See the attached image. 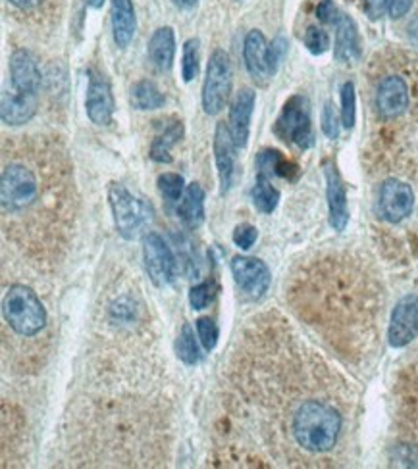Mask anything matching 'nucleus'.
<instances>
[{
    "mask_svg": "<svg viewBox=\"0 0 418 469\" xmlns=\"http://www.w3.org/2000/svg\"><path fill=\"white\" fill-rule=\"evenodd\" d=\"M414 193L411 185L399 180H386L380 187L378 211L388 223H401L413 214Z\"/></svg>",
    "mask_w": 418,
    "mask_h": 469,
    "instance_id": "nucleus-11",
    "label": "nucleus"
},
{
    "mask_svg": "<svg viewBox=\"0 0 418 469\" xmlns=\"http://www.w3.org/2000/svg\"><path fill=\"white\" fill-rule=\"evenodd\" d=\"M274 133L283 142L295 144L301 150L313 147L314 131L311 121V104L306 96L295 95L283 104L276 124H274Z\"/></svg>",
    "mask_w": 418,
    "mask_h": 469,
    "instance_id": "nucleus-5",
    "label": "nucleus"
},
{
    "mask_svg": "<svg viewBox=\"0 0 418 469\" xmlns=\"http://www.w3.org/2000/svg\"><path fill=\"white\" fill-rule=\"evenodd\" d=\"M257 175L264 177H283V180L293 181L297 173H299V167L293 162H290L280 150L267 149L257 156Z\"/></svg>",
    "mask_w": 418,
    "mask_h": 469,
    "instance_id": "nucleus-24",
    "label": "nucleus"
},
{
    "mask_svg": "<svg viewBox=\"0 0 418 469\" xmlns=\"http://www.w3.org/2000/svg\"><path fill=\"white\" fill-rule=\"evenodd\" d=\"M87 4H89V6L95 8V10H98V8H103L104 0H87Z\"/></svg>",
    "mask_w": 418,
    "mask_h": 469,
    "instance_id": "nucleus-43",
    "label": "nucleus"
},
{
    "mask_svg": "<svg viewBox=\"0 0 418 469\" xmlns=\"http://www.w3.org/2000/svg\"><path fill=\"white\" fill-rule=\"evenodd\" d=\"M244 60L252 81L260 87H267L272 80V70L268 64V42L262 31L252 29L247 33L244 42Z\"/></svg>",
    "mask_w": 418,
    "mask_h": 469,
    "instance_id": "nucleus-15",
    "label": "nucleus"
},
{
    "mask_svg": "<svg viewBox=\"0 0 418 469\" xmlns=\"http://www.w3.org/2000/svg\"><path fill=\"white\" fill-rule=\"evenodd\" d=\"M8 3L19 10H33V8H37L43 0H8Z\"/></svg>",
    "mask_w": 418,
    "mask_h": 469,
    "instance_id": "nucleus-41",
    "label": "nucleus"
},
{
    "mask_svg": "<svg viewBox=\"0 0 418 469\" xmlns=\"http://www.w3.org/2000/svg\"><path fill=\"white\" fill-rule=\"evenodd\" d=\"M257 95L252 88H241L236 95L232 108H229V121L228 127L232 131V137L237 144V149H245L249 142V133H251V118L252 110H255Z\"/></svg>",
    "mask_w": 418,
    "mask_h": 469,
    "instance_id": "nucleus-17",
    "label": "nucleus"
},
{
    "mask_svg": "<svg viewBox=\"0 0 418 469\" xmlns=\"http://www.w3.org/2000/svg\"><path fill=\"white\" fill-rule=\"evenodd\" d=\"M175 354H178V358L185 365H197L203 360L199 342H197L195 331L190 323H185L178 334V341H175Z\"/></svg>",
    "mask_w": 418,
    "mask_h": 469,
    "instance_id": "nucleus-27",
    "label": "nucleus"
},
{
    "mask_svg": "<svg viewBox=\"0 0 418 469\" xmlns=\"http://www.w3.org/2000/svg\"><path fill=\"white\" fill-rule=\"evenodd\" d=\"M43 188L37 173L24 162H10L0 175V204L3 214L26 216L39 204Z\"/></svg>",
    "mask_w": 418,
    "mask_h": 469,
    "instance_id": "nucleus-2",
    "label": "nucleus"
},
{
    "mask_svg": "<svg viewBox=\"0 0 418 469\" xmlns=\"http://www.w3.org/2000/svg\"><path fill=\"white\" fill-rule=\"evenodd\" d=\"M322 131L328 139L336 141L339 137V119L332 103H326L322 110Z\"/></svg>",
    "mask_w": 418,
    "mask_h": 469,
    "instance_id": "nucleus-37",
    "label": "nucleus"
},
{
    "mask_svg": "<svg viewBox=\"0 0 418 469\" xmlns=\"http://www.w3.org/2000/svg\"><path fill=\"white\" fill-rule=\"evenodd\" d=\"M305 47L309 49L311 54L321 56L329 49V37L328 33L321 27H309L305 33Z\"/></svg>",
    "mask_w": 418,
    "mask_h": 469,
    "instance_id": "nucleus-34",
    "label": "nucleus"
},
{
    "mask_svg": "<svg viewBox=\"0 0 418 469\" xmlns=\"http://www.w3.org/2000/svg\"><path fill=\"white\" fill-rule=\"evenodd\" d=\"M178 216L185 227L197 229L205 221V188L199 183L187 185L178 203Z\"/></svg>",
    "mask_w": 418,
    "mask_h": 469,
    "instance_id": "nucleus-23",
    "label": "nucleus"
},
{
    "mask_svg": "<svg viewBox=\"0 0 418 469\" xmlns=\"http://www.w3.org/2000/svg\"><path fill=\"white\" fill-rule=\"evenodd\" d=\"M383 8H386V0H367V12L372 19L382 18Z\"/></svg>",
    "mask_w": 418,
    "mask_h": 469,
    "instance_id": "nucleus-40",
    "label": "nucleus"
},
{
    "mask_svg": "<svg viewBox=\"0 0 418 469\" xmlns=\"http://www.w3.org/2000/svg\"><path fill=\"white\" fill-rule=\"evenodd\" d=\"M159 191L164 196V200L170 204L180 203L183 193H185V181L180 173H162L159 175Z\"/></svg>",
    "mask_w": 418,
    "mask_h": 469,
    "instance_id": "nucleus-30",
    "label": "nucleus"
},
{
    "mask_svg": "<svg viewBox=\"0 0 418 469\" xmlns=\"http://www.w3.org/2000/svg\"><path fill=\"white\" fill-rule=\"evenodd\" d=\"M108 204L112 210L116 231L122 239L134 241L152 219V208L145 200L135 196L122 183H110Z\"/></svg>",
    "mask_w": 418,
    "mask_h": 469,
    "instance_id": "nucleus-4",
    "label": "nucleus"
},
{
    "mask_svg": "<svg viewBox=\"0 0 418 469\" xmlns=\"http://www.w3.org/2000/svg\"><path fill=\"white\" fill-rule=\"evenodd\" d=\"M413 6V0H386V10L393 19L403 18Z\"/></svg>",
    "mask_w": 418,
    "mask_h": 469,
    "instance_id": "nucleus-39",
    "label": "nucleus"
},
{
    "mask_svg": "<svg viewBox=\"0 0 418 469\" xmlns=\"http://www.w3.org/2000/svg\"><path fill=\"white\" fill-rule=\"evenodd\" d=\"M195 327H197V337H199L203 349L206 352H211L216 349L218 339H220V329L214 323V319L211 318H201L195 321Z\"/></svg>",
    "mask_w": 418,
    "mask_h": 469,
    "instance_id": "nucleus-32",
    "label": "nucleus"
},
{
    "mask_svg": "<svg viewBox=\"0 0 418 469\" xmlns=\"http://www.w3.org/2000/svg\"><path fill=\"white\" fill-rule=\"evenodd\" d=\"M285 54H288V39L276 37L272 41V44H268V64H270L272 73L278 72L280 64L285 58Z\"/></svg>",
    "mask_w": 418,
    "mask_h": 469,
    "instance_id": "nucleus-36",
    "label": "nucleus"
},
{
    "mask_svg": "<svg viewBox=\"0 0 418 469\" xmlns=\"http://www.w3.org/2000/svg\"><path fill=\"white\" fill-rule=\"evenodd\" d=\"M89 85H87V96H85V111L95 126H110L114 118V95L112 87H110L106 77L97 72L89 70Z\"/></svg>",
    "mask_w": 418,
    "mask_h": 469,
    "instance_id": "nucleus-10",
    "label": "nucleus"
},
{
    "mask_svg": "<svg viewBox=\"0 0 418 469\" xmlns=\"http://www.w3.org/2000/svg\"><path fill=\"white\" fill-rule=\"evenodd\" d=\"M229 267H232V275L241 293L251 300H259L268 293L272 275L268 265L262 260L249 258V256H236Z\"/></svg>",
    "mask_w": 418,
    "mask_h": 469,
    "instance_id": "nucleus-9",
    "label": "nucleus"
},
{
    "mask_svg": "<svg viewBox=\"0 0 418 469\" xmlns=\"http://www.w3.org/2000/svg\"><path fill=\"white\" fill-rule=\"evenodd\" d=\"M418 337V295H406L391 311L388 341L393 349H405Z\"/></svg>",
    "mask_w": 418,
    "mask_h": 469,
    "instance_id": "nucleus-12",
    "label": "nucleus"
},
{
    "mask_svg": "<svg viewBox=\"0 0 418 469\" xmlns=\"http://www.w3.org/2000/svg\"><path fill=\"white\" fill-rule=\"evenodd\" d=\"M391 465L395 467H418V446L398 444L391 450Z\"/></svg>",
    "mask_w": 418,
    "mask_h": 469,
    "instance_id": "nucleus-33",
    "label": "nucleus"
},
{
    "mask_svg": "<svg viewBox=\"0 0 418 469\" xmlns=\"http://www.w3.org/2000/svg\"><path fill=\"white\" fill-rule=\"evenodd\" d=\"M376 108L382 118H399L409 108V87L399 75H388L382 80L376 93Z\"/></svg>",
    "mask_w": 418,
    "mask_h": 469,
    "instance_id": "nucleus-16",
    "label": "nucleus"
},
{
    "mask_svg": "<svg viewBox=\"0 0 418 469\" xmlns=\"http://www.w3.org/2000/svg\"><path fill=\"white\" fill-rule=\"evenodd\" d=\"M10 83H12V93L16 96L27 100H39L43 75L39 64L29 50L18 49L10 56Z\"/></svg>",
    "mask_w": 418,
    "mask_h": 469,
    "instance_id": "nucleus-8",
    "label": "nucleus"
},
{
    "mask_svg": "<svg viewBox=\"0 0 418 469\" xmlns=\"http://www.w3.org/2000/svg\"><path fill=\"white\" fill-rule=\"evenodd\" d=\"M251 200L260 214H272L280 204V191L272 185L270 177L257 175L255 187L251 191Z\"/></svg>",
    "mask_w": 418,
    "mask_h": 469,
    "instance_id": "nucleus-26",
    "label": "nucleus"
},
{
    "mask_svg": "<svg viewBox=\"0 0 418 469\" xmlns=\"http://www.w3.org/2000/svg\"><path fill=\"white\" fill-rule=\"evenodd\" d=\"M39 108V100H27L16 96L14 93L4 91L3 93V103H0V118L6 126H24L35 118Z\"/></svg>",
    "mask_w": 418,
    "mask_h": 469,
    "instance_id": "nucleus-21",
    "label": "nucleus"
},
{
    "mask_svg": "<svg viewBox=\"0 0 418 469\" xmlns=\"http://www.w3.org/2000/svg\"><path fill=\"white\" fill-rule=\"evenodd\" d=\"M199 41L190 39L183 44V56H182V77L185 83H191L197 75H199Z\"/></svg>",
    "mask_w": 418,
    "mask_h": 469,
    "instance_id": "nucleus-29",
    "label": "nucleus"
},
{
    "mask_svg": "<svg viewBox=\"0 0 418 469\" xmlns=\"http://www.w3.org/2000/svg\"><path fill=\"white\" fill-rule=\"evenodd\" d=\"M218 293V283L216 279H206V281L195 285L190 290V304L193 310H205L213 304Z\"/></svg>",
    "mask_w": 418,
    "mask_h": 469,
    "instance_id": "nucleus-31",
    "label": "nucleus"
},
{
    "mask_svg": "<svg viewBox=\"0 0 418 469\" xmlns=\"http://www.w3.org/2000/svg\"><path fill=\"white\" fill-rule=\"evenodd\" d=\"M183 137V124L182 119L170 118L166 121H162L160 131L157 133V137L152 139L151 144V160H155L157 164H170L172 162V149L178 144Z\"/></svg>",
    "mask_w": 418,
    "mask_h": 469,
    "instance_id": "nucleus-20",
    "label": "nucleus"
},
{
    "mask_svg": "<svg viewBox=\"0 0 418 469\" xmlns=\"http://www.w3.org/2000/svg\"><path fill=\"white\" fill-rule=\"evenodd\" d=\"M234 70L232 60L226 50L216 49L211 54L206 65V75L203 83V108L205 114L216 116L224 110L229 93H232Z\"/></svg>",
    "mask_w": 418,
    "mask_h": 469,
    "instance_id": "nucleus-6",
    "label": "nucleus"
},
{
    "mask_svg": "<svg viewBox=\"0 0 418 469\" xmlns=\"http://www.w3.org/2000/svg\"><path fill=\"white\" fill-rule=\"evenodd\" d=\"M357 121V93L353 81L341 85V126L353 129Z\"/></svg>",
    "mask_w": 418,
    "mask_h": 469,
    "instance_id": "nucleus-28",
    "label": "nucleus"
},
{
    "mask_svg": "<svg viewBox=\"0 0 418 469\" xmlns=\"http://www.w3.org/2000/svg\"><path fill=\"white\" fill-rule=\"evenodd\" d=\"M197 3H199V0H174V4L178 8H183V10L193 8Z\"/></svg>",
    "mask_w": 418,
    "mask_h": 469,
    "instance_id": "nucleus-42",
    "label": "nucleus"
},
{
    "mask_svg": "<svg viewBox=\"0 0 418 469\" xmlns=\"http://www.w3.org/2000/svg\"><path fill=\"white\" fill-rule=\"evenodd\" d=\"M143 262H145V270L152 285L166 288L174 283L175 273H178V262H175L168 242L155 231L143 237Z\"/></svg>",
    "mask_w": 418,
    "mask_h": 469,
    "instance_id": "nucleus-7",
    "label": "nucleus"
},
{
    "mask_svg": "<svg viewBox=\"0 0 418 469\" xmlns=\"http://www.w3.org/2000/svg\"><path fill=\"white\" fill-rule=\"evenodd\" d=\"M149 60L159 72H168L175 56V35L172 27H159L149 41Z\"/></svg>",
    "mask_w": 418,
    "mask_h": 469,
    "instance_id": "nucleus-22",
    "label": "nucleus"
},
{
    "mask_svg": "<svg viewBox=\"0 0 418 469\" xmlns=\"http://www.w3.org/2000/svg\"><path fill=\"white\" fill-rule=\"evenodd\" d=\"M341 16L344 14L339 12V8L334 4V0H322V3L316 6V18L326 26H337Z\"/></svg>",
    "mask_w": 418,
    "mask_h": 469,
    "instance_id": "nucleus-38",
    "label": "nucleus"
},
{
    "mask_svg": "<svg viewBox=\"0 0 418 469\" xmlns=\"http://www.w3.org/2000/svg\"><path fill=\"white\" fill-rule=\"evenodd\" d=\"M336 47H334V58L341 64H351L360 58V35L353 18L341 16L336 26Z\"/></svg>",
    "mask_w": 418,
    "mask_h": 469,
    "instance_id": "nucleus-19",
    "label": "nucleus"
},
{
    "mask_svg": "<svg viewBox=\"0 0 418 469\" xmlns=\"http://www.w3.org/2000/svg\"><path fill=\"white\" fill-rule=\"evenodd\" d=\"M131 106L141 111H149V110H159L164 104H166V96L157 87L155 81L143 80L137 81L134 87H131Z\"/></svg>",
    "mask_w": 418,
    "mask_h": 469,
    "instance_id": "nucleus-25",
    "label": "nucleus"
},
{
    "mask_svg": "<svg viewBox=\"0 0 418 469\" xmlns=\"http://www.w3.org/2000/svg\"><path fill=\"white\" fill-rule=\"evenodd\" d=\"M291 431L297 444L313 454L329 452L341 431L339 411L322 400H306L297 408Z\"/></svg>",
    "mask_w": 418,
    "mask_h": 469,
    "instance_id": "nucleus-1",
    "label": "nucleus"
},
{
    "mask_svg": "<svg viewBox=\"0 0 418 469\" xmlns=\"http://www.w3.org/2000/svg\"><path fill=\"white\" fill-rule=\"evenodd\" d=\"M257 239H259V231L257 227L249 226V223H241V226H237L234 231V242L241 250H249L252 244L257 242Z\"/></svg>",
    "mask_w": 418,
    "mask_h": 469,
    "instance_id": "nucleus-35",
    "label": "nucleus"
},
{
    "mask_svg": "<svg viewBox=\"0 0 418 469\" xmlns=\"http://www.w3.org/2000/svg\"><path fill=\"white\" fill-rule=\"evenodd\" d=\"M6 326L19 337H35L47 326V310L35 290L27 285H12L3 300Z\"/></svg>",
    "mask_w": 418,
    "mask_h": 469,
    "instance_id": "nucleus-3",
    "label": "nucleus"
},
{
    "mask_svg": "<svg viewBox=\"0 0 418 469\" xmlns=\"http://www.w3.org/2000/svg\"><path fill=\"white\" fill-rule=\"evenodd\" d=\"M110 24L118 49H128L135 37L137 18L134 0H110Z\"/></svg>",
    "mask_w": 418,
    "mask_h": 469,
    "instance_id": "nucleus-18",
    "label": "nucleus"
},
{
    "mask_svg": "<svg viewBox=\"0 0 418 469\" xmlns=\"http://www.w3.org/2000/svg\"><path fill=\"white\" fill-rule=\"evenodd\" d=\"M324 177H326V198L329 210V226L334 231H344L349 223V208H347V191L344 180L337 172L334 162H324Z\"/></svg>",
    "mask_w": 418,
    "mask_h": 469,
    "instance_id": "nucleus-14",
    "label": "nucleus"
},
{
    "mask_svg": "<svg viewBox=\"0 0 418 469\" xmlns=\"http://www.w3.org/2000/svg\"><path fill=\"white\" fill-rule=\"evenodd\" d=\"M237 150L239 149L232 137V131H229L226 121H220L214 131V160L218 170L220 195L229 193V188L234 185Z\"/></svg>",
    "mask_w": 418,
    "mask_h": 469,
    "instance_id": "nucleus-13",
    "label": "nucleus"
}]
</instances>
